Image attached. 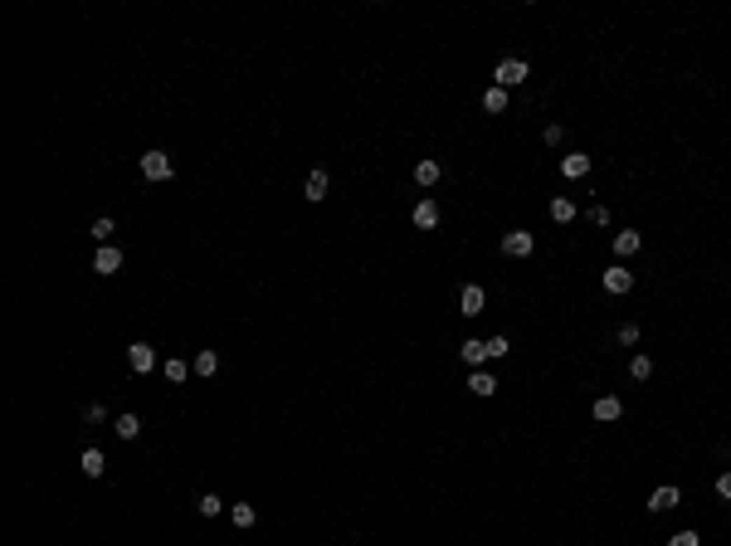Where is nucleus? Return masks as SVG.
I'll return each mask as SVG.
<instances>
[{
	"mask_svg": "<svg viewBox=\"0 0 731 546\" xmlns=\"http://www.w3.org/2000/svg\"><path fill=\"white\" fill-rule=\"evenodd\" d=\"M522 79H526L522 59H503V64H498V88H512V83H522Z\"/></svg>",
	"mask_w": 731,
	"mask_h": 546,
	"instance_id": "6",
	"label": "nucleus"
},
{
	"mask_svg": "<svg viewBox=\"0 0 731 546\" xmlns=\"http://www.w3.org/2000/svg\"><path fill=\"white\" fill-rule=\"evenodd\" d=\"M634 341H638V327L624 322V327H620V346H634Z\"/></svg>",
	"mask_w": 731,
	"mask_h": 546,
	"instance_id": "28",
	"label": "nucleus"
},
{
	"mask_svg": "<svg viewBox=\"0 0 731 546\" xmlns=\"http://www.w3.org/2000/svg\"><path fill=\"white\" fill-rule=\"evenodd\" d=\"M166 381H186V361H181V356L166 361Z\"/></svg>",
	"mask_w": 731,
	"mask_h": 546,
	"instance_id": "26",
	"label": "nucleus"
},
{
	"mask_svg": "<svg viewBox=\"0 0 731 546\" xmlns=\"http://www.w3.org/2000/svg\"><path fill=\"white\" fill-rule=\"evenodd\" d=\"M327 186H332V181H327V171H313V176H308V186H303V196H308V200H327Z\"/></svg>",
	"mask_w": 731,
	"mask_h": 546,
	"instance_id": "14",
	"label": "nucleus"
},
{
	"mask_svg": "<svg viewBox=\"0 0 731 546\" xmlns=\"http://www.w3.org/2000/svg\"><path fill=\"white\" fill-rule=\"evenodd\" d=\"M112 430H117V439H137V435H142V420H137V415H117V425H112Z\"/></svg>",
	"mask_w": 731,
	"mask_h": 546,
	"instance_id": "20",
	"label": "nucleus"
},
{
	"mask_svg": "<svg viewBox=\"0 0 731 546\" xmlns=\"http://www.w3.org/2000/svg\"><path fill=\"white\" fill-rule=\"evenodd\" d=\"M117 268H122V249L98 244V254H93V273H117Z\"/></svg>",
	"mask_w": 731,
	"mask_h": 546,
	"instance_id": "5",
	"label": "nucleus"
},
{
	"mask_svg": "<svg viewBox=\"0 0 731 546\" xmlns=\"http://www.w3.org/2000/svg\"><path fill=\"white\" fill-rule=\"evenodd\" d=\"M112 229H117L112 219H98V224H93V239H98V244H107V234H112Z\"/></svg>",
	"mask_w": 731,
	"mask_h": 546,
	"instance_id": "27",
	"label": "nucleus"
},
{
	"mask_svg": "<svg viewBox=\"0 0 731 546\" xmlns=\"http://www.w3.org/2000/svg\"><path fill=\"white\" fill-rule=\"evenodd\" d=\"M219 371V351H196V376H214Z\"/></svg>",
	"mask_w": 731,
	"mask_h": 546,
	"instance_id": "21",
	"label": "nucleus"
},
{
	"mask_svg": "<svg viewBox=\"0 0 731 546\" xmlns=\"http://www.w3.org/2000/svg\"><path fill=\"white\" fill-rule=\"evenodd\" d=\"M620 415H624L620 395H600V400H595V420H605V425H610V420H620Z\"/></svg>",
	"mask_w": 731,
	"mask_h": 546,
	"instance_id": "11",
	"label": "nucleus"
},
{
	"mask_svg": "<svg viewBox=\"0 0 731 546\" xmlns=\"http://www.w3.org/2000/svg\"><path fill=\"white\" fill-rule=\"evenodd\" d=\"M439 176H444V166H439V161H429V156L415 166V181H419V186H439Z\"/></svg>",
	"mask_w": 731,
	"mask_h": 546,
	"instance_id": "16",
	"label": "nucleus"
},
{
	"mask_svg": "<svg viewBox=\"0 0 731 546\" xmlns=\"http://www.w3.org/2000/svg\"><path fill=\"white\" fill-rule=\"evenodd\" d=\"M585 171H590V156H585V151L561 156V176H571V181H575V176H585Z\"/></svg>",
	"mask_w": 731,
	"mask_h": 546,
	"instance_id": "10",
	"label": "nucleus"
},
{
	"mask_svg": "<svg viewBox=\"0 0 731 546\" xmlns=\"http://www.w3.org/2000/svg\"><path fill=\"white\" fill-rule=\"evenodd\" d=\"M498 356H507V336H488V361H498Z\"/></svg>",
	"mask_w": 731,
	"mask_h": 546,
	"instance_id": "25",
	"label": "nucleus"
},
{
	"mask_svg": "<svg viewBox=\"0 0 731 546\" xmlns=\"http://www.w3.org/2000/svg\"><path fill=\"white\" fill-rule=\"evenodd\" d=\"M78 468H83L88 478H103V473H107V458H103V449H83V458H78Z\"/></svg>",
	"mask_w": 731,
	"mask_h": 546,
	"instance_id": "9",
	"label": "nucleus"
},
{
	"mask_svg": "<svg viewBox=\"0 0 731 546\" xmlns=\"http://www.w3.org/2000/svg\"><path fill=\"white\" fill-rule=\"evenodd\" d=\"M127 366H132L137 376H146V371L156 366V346H146V341H132V346H127Z\"/></svg>",
	"mask_w": 731,
	"mask_h": 546,
	"instance_id": "4",
	"label": "nucleus"
},
{
	"mask_svg": "<svg viewBox=\"0 0 731 546\" xmlns=\"http://www.w3.org/2000/svg\"><path fill=\"white\" fill-rule=\"evenodd\" d=\"M419 224V229H434V224H439V205H434V200H419L415 205V215H410Z\"/></svg>",
	"mask_w": 731,
	"mask_h": 546,
	"instance_id": "15",
	"label": "nucleus"
},
{
	"mask_svg": "<svg viewBox=\"0 0 731 546\" xmlns=\"http://www.w3.org/2000/svg\"><path fill=\"white\" fill-rule=\"evenodd\" d=\"M142 176L146 181H171V156L166 151H146L142 156Z\"/></svg>",
	"mask_w": 731,
	"mask_h": 546,
	"instance_id": "3",
	"label": "nucleus"
},
{
	"mask_svg": "<svg viewBox=\"0 0 731 546\" xmlns=\"http://www.w3.org/2000/svg\"><path fill=\"white\" fill-rule=\"evenodd\" d=\"M551 219H556V224H571V219H575V205H571L566 196H561V200H551Z\"/></svg>",
	"mask_w": 731,
	"mask_h": 546,
	"instance_id": "22",
	"label": "nucleus"
},
{
	"mask_svg": "<svg viewBox=\"0 0 731 546\" xmlns=\"http://www.w3.org/2000/svg\"><path fill=\"white\" fill-rule=\"evenodd\" d=\"M648 507H653V512H668V507H678V488H673V483H663V488H653V498H648Z\"/></svg>",
	"mask_w": 731,
	"mask_h": 546,
	"instance_id": "12",
	"label": "nucleus"
},
{
	"mask_svg": "<svg viewBox=\"0 0 731 546\" xmlns=\"http://www.w3.org/2000/svg\"><path fill=\"white\" fill-rule=\"evenodd\" d=\"M638 244H643V239H638V229H620V234H615V254H620V259L638 254Z\"/></svg>",
	"mask_w": 731,
	"mask_h": 546,
	"instance_id": "13",
	"label": "nucleus"
},
{
	"mask_svg": "<svg viewBox=\"0 0 731 546\" xmlns=\"http://www.w3.org/2000/svg\"><path fill=\"white\" fill-rule=\"evenodd\" d=\"M600 283H605V293H615V298H620V293H629V288H634V273H629L624 264H610V268L600 273Z\"/></svg>",
	"mask_w": 731,
	"mask_h": 546,
	"instance_id": "2",
	"label": "nucleus"
},
{
	"mask_svg": "<svg viewBox=\"0 0 731 546\" xmlns=\"http://www.w3.org/2000/svg\"><path fill=\"white\" fill-rule=\"evenodd\" d=\"M196 512H200V517H219V512H224V503H219V498H214V493H205V498H200V507H196Z\"/></svg>",
	"mask_w": 731,
	"mask_h": 546,
	"instance_id": "24",
	"label": "nucleus"
},
{
	"mask_svg": "<svg viewBox=\"0 0 731 546\" xmlns=\"http://www.w3.org/2000/svg\"><path fill=\"white\" fill-rule=\"evenodd\" d=\"M590 224H610V210L605 205H590Z\"/></svg>",
	"mask_w": 731,
	"mask_h": 546,
	"instance_id": "31",
	"label": "nucleus"
},
{
	"mask_svg": "<svg viewBox=\"0 0 731 546\" xmlns=\"http://www.w3.org/2000/svg\"><path fill=\"white\" fill-rule=\"evenodd\" d=\"M483 108H488V112H507V88H498V83H493V88L483 93Z\"/></svg>",
	"mask_w": 731,
	"mask_h": 546,
	"instance_id": "19",
	"label": "nucleus"
},
{
	"mask_svg": "<svg viewBox=\"0 0 731 546\" xmlns=\"http://www.w3.org/2000/svg\"><path fill=\"white\" fill-rule=\"evenodd\" d=\"M468 390H473V395H498V381H493L488 371H473V376H468Z\"/></svg>",
	"mask_w": 731,
	"mask_h": 546,
	"instance_id": "17",
	"label": "nucleus"
},
{
	"mask_svg": "<svg viewBox=\"0 0 731 546\" xmlns=\"http://www.w3.org/2000/svg\"><path fill=\"white\" fill-rule=\"evenodd\" d=\"M531 249H536L531 229H507V234H503V254H507V259H526Z\"/></svg>",
	"mask_w": 731,
	"mask_h": 546,
	"instance_id": "1",
	"label": "nucleus"
},
{
	"mask_svg": "<svg viewBox=\"0 0 731 546\" xmlns=\"http://www.w3.org/2000/svg\"><path fill=\"white\" fill-rule=\"evenodd\" d=\"M629 376H634V381H648V376H653V356H634V361H629Z\"/></svg>",
	"mask_w": 731,
	"mask_h": 546,
	"instance_id": "23",
	"label": "nucleus"
},
{
	"mask_svg": "<svg viewBox=\"0 0 731 546\" xmlns=\"http://www.w3.org/2000/svg\"><path fill=\"white\" fill-rule=\"evenodd\" d=\"M717 493L731 503V468H727V473H717Z\"/></svg>",
	"mask_w": 731,
	"mask_h": 546,
	"instance_id": "30",
	"label": "nucleus"
},
{
	"mask_svg": "<svg viewBox=\"0 0 731 546\" xmlns=\"http://www.w3.org/2000/svg\"><path fill=\"white\" fill-rule=\"evenodd\" d=\"M229 522H234V527H254V522H259V512H254L249 503H234V507H229Z\"/></svg>",
	"mask_w": 731,
	"mask_h": 546,
	"instance_id": "18",
	"label": "nucleus"
},
{
	"mask_svg": "<svg viewBox=\"0 0 731 546\" xmlns=\"http://www.w3.org/2000/svg\"><path fill=\"white\" fill-rule=\"evenodd\" d=\"M458 356H463V366H483V361H488V341H478V336H468V341L458 346Z\"/></svg>",
	"mask_w": 731,
	"mask_h": 546,
	"instance_id": "8",
	"label": "nucleus"
},
{
	"mask_svg": "<svg viewBox=\"0 0 731 546\" xmlns=\"http://www.w3.org/2000/svg\"><path fill=\"white\" fill-rule=\"evenodd\" d=\"M483 303H488V298H483V288H478V283H468V288L458 293V308H463V318H478V313H483Z\"/></svg>",
	"mask_w": 731,
	"mask_h": 546,
	"instance_id": "7",
	"label": "nucleus"
},
{
	"mask_svg": "<svg viewBox=\"0 0 731 546\" xmlns=\"http://www.w3.org/2000/svg\"><path fill=\"white\" fill-rule=\"evenodd\" d=\"M668 546H702V542H697V532H678Z\"/></svg>",
	"mask_w": 731,
	"mask_h": 546,
	"instance_id": "29",
	"label": "nucleus"
}]
</instances>
